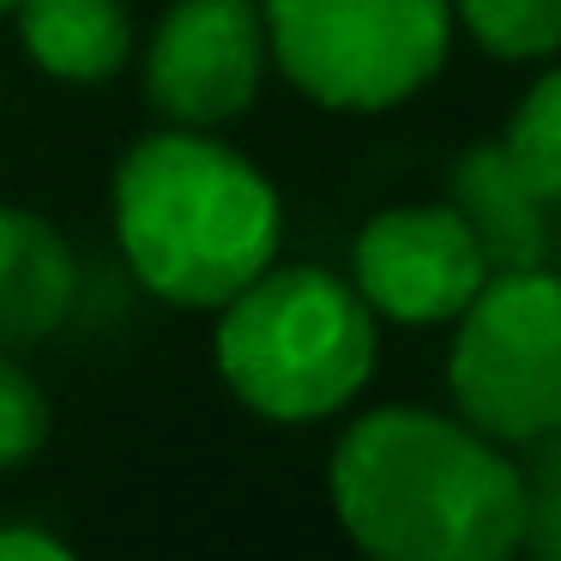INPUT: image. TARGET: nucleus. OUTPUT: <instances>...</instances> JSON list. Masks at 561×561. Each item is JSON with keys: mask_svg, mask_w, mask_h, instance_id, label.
I'll list each match as a JSON object with an SVG mask.
<instances>
[{"mask_svg": "<svg viewBox=\"0 0 561 561\" xmlns=\"http://www.w3.org/2000/svg\"><path fill=\"white\" fill-rule=\"evenodd\" d=\"M501 146H507V158L531 175L537 194H543L549 206H561V67H549V73L531 79V91L519 98Z\"/></svg>", "mask_w": 561, "mask_h": 561, "instance_id": "f8f14e48", "label": "nucleus"}, {"mask_svg": "<svg viewBox=\"0 0 561 561\" xmlns=\"http://www.w3.org/2000/svg\"><path fill=\"white\" fill-rule=\"evenodd\" d=\"M266 73L272 49L260 0H170L139 55L146 103L163 115V127L194 134L242 122L266 91Z\"/></svg>", "mask_w": 561, "mask_h": 561, "instance_id": "423d86ee", "label": "nucleus"}, {"mask_svg": "<svg viewBox=\"0 0 561 561\" xmlns=\"http://www.w3.org/2000/svg\"><path fill=\"white\" fill-rule=\"evenodd\" d=\"M211 332L218 375L266 423L339 416L375 380L380 320L351 278L327 266H278L230 296Z\"/></svg>", "mask_w": 561, "mask_h": 561, "instance_id": "7ed1b4c3", "label": "nucleus"}, {"mask_svg": "<svg viewBox=\"0 0 561 561\" xmlns=\"http://www.w3.org/2000/svg\"><path fill=\"white\" fill-rule=\"evenodd\" d=\"M272 67L320 110L375 115L435 85L453 55L447 0H260Z\"/></svg>", "mask_w": 561, "mask_h": 561, "instance_id": "20e7f679", "label": "nucleus"}, {"mask_svg": "<svg viewBox=\"0 0 561 561\" xmlns=\"http://www.w3.org/2000/svg\"><path fill=\"white\" fill-rule=\"evenodd\" d=\"M49 428H55V411L43 380L13 351H0V471H19V465L37 459L49 447Z\"/></svg>", "mask_w": 561, "mask_h": 561, "instance_id": "4468645a", "label": "nucleus"}, {"mask_svg": "<svg viewBox=\"0 0 561 561\" xmlns=\"http://www.w3.org/2000/svg\"><path fill=\"white\" fill-rule=\"evenodd\" d=\"M327 495L368 561H519V465L465 416L423 404L356 416Z\"/></svg>", "mask_w": 561, "mask_h": 561, "instance_id": "f257e3e1", "label": "nucleus"}, {"mask_svg": "<svg viewBox=\"0 0 561 561\" xmlns=\"http://www.w3.org/2000/svg\"><path fill=\"white\" fill-rule=\"evenodd\" d=\"M79 308V260L43 211L0 199V351L55 339Z\"/></svg>", "mask_w": 561, "mask_h": 561, "instance_id": "1a4fd4ad", "label": "nucleus"}, {"mask_svg": "<svg viewBox=\"0 0 561 561\" xmlns=\"http://www.w3.org/2000/svg\"><path fill=\"white\" fill-rule=\"evenodd\" d=\"M459 416L495 447H525L561 423V272H489L459 308L447 351Z\"/></svg>", "mask_w": 561, "mask_h": 561, "instance_id": "39448f33", "label": "nucleus"}, {"mask_svg": "<svg viewBox=\"0 0 561 561\" xmlns=\"http://www.w3.org/2000/svg\"><path fill=\"white\" fill-rule=\"evenodd\" d=\"M519 561H561V423L519 447Z\"/></svg>", "mask_w": 561, "mask_h": 561, "instance_id": "ddd939ff", "label": "nucleus"}, {"mask_svg": "<svg viewBox=\"0 0 561 561\" xmlns=\"http://www.w3.org/2000/svg\"><path fill=\"white\" fill-rule=\"evenodd\" d=\"M13 19L31 67L61 85H110L134 61L127 0H19Z\"/></svg>", "mask_w": 561, "mask_h": 561, "instance_id": "9d476101", "label": "nucleus"}, {"mask_svg": "<svg viewBox=\"0 0 561 561\" xmlns=\"http://www.w3.org/2000/svg\"><path fill=\"white\" fill-rule=\"evenodd\" d=\"M549 266L561 272V206H556V224H549Z\"/></svg>", "mask_w": 561, "mask_h": 561, "instance_id": "dca6fc26", "label": "nucleus"}, {"mask_svg": "<svg viewBox=\"0 0 561 561\" xmlns=\"http://www.w3.org/2000/svg\"><path fill=\"white\" fill-rule=\"evenodd\" d=\"M471 43L495 61H549L561 55V0H447Z\"/></svg>", "mask_w": 561, "mask_h": 561, "instance_id": "9b49d317", "label": "nucleus"}, {"mask_svg": "<svg viewBox=\"0 0 561 561\" xmlns=\"http://www.w3.org/2000/svg\"><path fill=\"white\" fill-rule=\"evenodd\" d=\"M110 211L127 272L170 308H224L284 248L278 187L194 127L134 139L115 163Z\"/></svg>", "mask_w": 561, "mask_h": 561, "instance_id": "f03ea898", "label": "nucleus"}, {"mask_svg": "<svg viewBox=\"0 0 561 561\" xmlns=\"http://www.w3.org/2000/svg\"><path fill=\"white\" fill-rule=\"evenodd\" d=\"M13 7H19V0H0V19H13Z\"/></svg>", "mask_w": 561, "mask_h": 561, "instance_id": "f3484780", "label": "nucleus"}, {"mask_svg": "<svg viewBox=\"0 0 561 561\" xmlns=\"http://www.w3.org/2000/svg\"><path fill=\"white\" fill-rule=\"evenodd\" d=\"M489 260L465 218L440 206H387L356 230L351 284L375 320L392 327H453L459 308L483 290Z\"/></svg>", "mask_w": 561, "mask_h": 561, "instance_id": "0eeeda50", "label": "nucleus"}, {"mask_svg": "<svg viewBox=\"0 0 561 561\" xmlns=\"http://www.w3.org/2000/svg\"><path fill=\"white\" fill-rule=\"evenodd\" d=\"M447 206L465 218L471 242L483 248L489 272L549 266V224L556 206L531 187V175L507 158L501 139H477L447 170Z\"/></svg>", "mask_w": 561, "mask_h": 561, "instance_id": "6e6552de", "label": "nucleus"}, {"mask_svg": "<svg viewBox=\"0 0 561 561\" xmlns=\"http://www.w3.org/2000/svg\"><path fill=\"white\" fill-rule=\"evenodd\" d=\"M0 561H79V556L55 531L13 519V525H0Z\"/></svg>", "mask_w": 561, "mask_h": 561, "instance_id": "2eb2a0df", "label": "nucleus"}]
</instances>
